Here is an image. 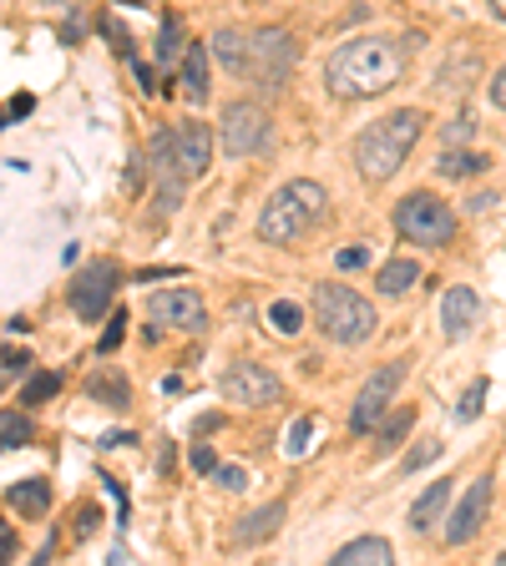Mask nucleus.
<instances>
[{
	"label": "nucleus",
	"mask_w": 506,
	"mask_h": 566,
	"mask_svg": "<svg viewBox=\"0 0 506 566\" xmlns=\"http://www.w3.org/2000/svg\"><path fill=\"white\" fill-rule=\"evenodd\" d=\"M405 77V51L390 36H355L334 46L324 61V86L340 102H365V96L390 92Z\"/></svg>",
	"instance_id": "1"
},
{
	"label": "nucleus",
	"mask_w": 506,
	"mask_h": 566,
	"mask_svg": "<svg viewBox=\"0 0 506 566\" xmlns=\"http://www.w3.org/2000/svg\"><path fill=\"white\" fill-rule=\"evenodd\" d=\"M421 132H426V117H421L415 106H400L390 117L370 122V127L355 137V168H360L365 183H390V177L405 168V158H411V147L421 142Z\"/></svg>",
	"instance_id": "2"
},
{
	"label": "nucleus",
	"mask_w": 506,
	"mask_h": 566,
	"mask_svg": "<svg viewBox=\"0 0 506 566\" xmlns=\"http://www.w3.org/2000/svg\"><path fill=\"white\" fill-rule=\"evenodd\" d=\"M324 208H330L324 187L309 183V177H294V183H284L279 193L264 203V212H258V238L274 243V249H289V243H299L309 228L320 223Z\"/></svg>",
	"instance_id": "3"
},
{
	"label": "nucleus",
	"mask_w": 506,
	"mask_h": 566,
	"mask_svg": "<svg viewBox=\"0 0 506 566\" xmlns=\"http://www.w3.org/2000/svg\"><path fill=\"white\" fill-rule=\"evenodd\" d=\"M314 324L334 344H365L375 334V324H380V314L349 284H314Z\"/></svg>",
	"instance_id": "4"
},
{
	"label": "nucleus",
	"mask_w": 506,
	"mask_h": 566,
	"mask_svg": "<svg viewBox=\"0 0 506 566\" xmlns=\"http://www.w3.org/2000/svg\"><path fill=\"white\" fill-rule=\"evenodd\" d=\"M395 233L405 243H421V249H446L456 238V212L446 208V198L415 187V193H405L395 203Z\"/></svg>",
	"instance_id": "5"
},
{
	"label": "nucleus",
	"mask_w": 506,
	"mask_h": 566,
	"mask_svg": "<svg viewBox=\"0 0 506 566\" xmlns=\"http://www.w3.org/2000/svg\"><path fill=\"white\" fill-rule=\"evenodd\" d=\"M299 61V46H294L289 31L268 26V31H253L249 36V77L253 86H264V92H284L289 86V71Z\"/></svg>",
	"instance_id": "6"
},
{
	"label": "nucleus",
	"mask_w": 506,
	"mask_h": 566,
	"mask_svg": "<svg viewBox=\"0 0 506 566\" xmlns=\"http://www.w3.org/2000/svg\"><path fill=\"white\" fill-rule=\"evenodd\" d=\"M405 374H411V365H405V359H395V365L375 369L370 380L360 384L355 409H349V435H370L375 425L386 420V409H390V400H395V390H400V380H405Z\"/></svg>",
	"instance_id": "7"
},
{
	"label": "nucleus",
	"mask_w": 506,
	"mask_h": 566,
	"mask_svg": "<svg viewBox=\"0 0 506 566\" xmlns=\"http://www.w3.org/2000/svg\"><path fill=\"white\" fill-rule=\"evenodd\" d=\"M218 395L239 400V405H279L284 384L274 369H264L258 359H233V365L218 374Z\"/></svg>",
	"instance_id": "8"
},
{
	"label": "nucleus",
	"mask_w": 506,
	"mask_h": 566,
	"mask_svg": "<svg viewBox=\"0 0 506 566\" xmlns=\"http://www.w3.org/2000/svg\"><path fill=\"white\" fill-rule=\"evenodd\" d=\"M152 172H158V212L162 218H173L177 208H183V198H187V162H183V152H177V132H158L152 137Z\"/></svg>",
	"instance_id": "9"
},
{
	"label": "nucleus",
	"mask_w": 506,
	"mask_h": 566,
	"mask_svg": "<svg viewBox=\"0 0 506 566\" xmlns=\"http://www.w3.org/2000/svg\"><path fill=\"white\" fill-rule=\"evenodd\" d=\"M268 147V112L258 102L223 106V152L228 158H253Z\"/></svg>",
	"instance_id": "10"
},
{
	"label": "nucleus",
	"mask_w": 506,
	"mask_h": 566,
	"mask_svg": "<svg viewBox=\"0 0 506 566\" xmlns=\"http://www.w3.org/2000/svg\"><path fill=\"white\" fill-rule=\"evenodd\" d=\"M147 319L158 330H183V334H198L208 324V303H203L198 289H162L147 299Z\"/></svg>",
	"instance_id": "11"
},
{
	"label": "nucleus",
	"mask_w": 506,
	"mask_h": 566,
	"mask_svg": "<svg viewBox=\"0 0 506 566\" xmlns=\"http://www.w3.org/2000/svg\"><path fill=\"white\" fill-rule=\"evenodd\" d=\"M486 516H492V475H476V481L467 486V496L456 500L451 527H446V541H451V546L476 541L481 527H486Z\"/></svg>",
	"instance_id": "12"
},
{
	"label": "nucleus",
	"mask_w": 506,
	"mask_h": 566,
	"mask_svg": "<svg viewBox=\"0 0 506 566\" xmlns=\"http://www.w3.org/2000/svg\"><path fill=\"white\" fill-rule=\"evenodd\" d=\"M112 289H117V268H112V264H92V268H81V274L71 278V309H77V319L96 324V319L107 314Z\"/></svg>",
	"instance_id": "13"
},
{
	"label": "nucleus",
	"mask_w": 506,
	"mask_h": 566,
	"mask_svg": "<svg viewBox=\"0 0 506 566\" xmlns=\"http://www.w3.org/2000/svg\"><path fill=\"white\" fill-rule=\"evenodd\" d=\"M476 293L467 289V284H456V289H446V299H440V330H446V339H461V334L476 324Z\"/></svg>",
	"instance_id": "14"
},
{
	"label": "nucleus",
	"mask_w": 506,
	"mask_h": 566,
	"mask_svg": "<svg viewBox=\"0 0 506 566\" xmlns=\"http://www.w3.org/2000/svg\"><path fill=\"white\" fill-rule=\"evenodd\" d=\"M284 516H289V506H284V500H268V506H258L253 516H243V527H233V546H258V541L279 536Z\"/></svg>",
	"instance_id": "15"
},
{
	"label": "nucleus",
	"mask_w": 506,
	"mask_h": 566,
	"mask_svg": "<svg viewBox=\"0 0 506 566\" xmlns=\"http://www.w3.org/2000/svg\"><path fill=\"white\" fill-rule=\"evenodd\" d=\"M177 152H183L187 172H193V177H203V172H208V162H214V132H208L203 122H183V127H177Z\"/></svg>",
	"instance_id": "16"
},
{
	"label": "nucleus",
	"mask_w": 506,
	"mask_h": 566,
	"mask_svg": "<svg viewBox=\"0 0 506 566\" xmlns=\"http://www.w3.org/2000/svg\"><path fill=\"white\" fill-rule=\"evenodd\" d=\"M5 500H11V511H21L26 521H41V516L51 511V481H41V475L15 481V486L5 490Z\"/></svg>",
	"instance_id": "17"
},
{
	"label": "nucleus",
	"mask_w": 506,
	"mask_h": 566,
	"mask_svg": "<svg viewBox=\"0 0 506 566\" xmlns=\"http://www.w3.org/2000/svg\"><path fill=\"white\" fill-rule=\"evenodd\" d=\"M334 562L340 566H386V562H395V546H390L386 536H355L334 552Z\"/></svg>",
	"instance_id": "18"
},
{
	"label": "nucleus",
	"mask_w": 506,
	"mask_h": 566,
	"mask_svg": "<svg viewBox=\"0 0 506 566\" xmlns=\"http://www.w3.org/2000/svg\"><path fill=\"white\" fill-rule=\"evenodd\" d=\"M208 51L214 46H203V41H187V56H183V92L187 102H208Z\"/></svg>",
	"instance_id": "19"
},
{
	"label": "nucleus",
	"mask_w": 506,
	"mask_h": 566,
	"mask_svg": "<svg viewBox=\"0 0 506 566\" xmlns=\"http://www.w3.org/2000/svg\"><path fill=\"white\" fill-rule=\"evenodd\" d=\"M214 56L218 67H223V77H249V36L243 31H218L214 36Z\"/></svg>",
	"instance_id": "20"
},
{
	"label": "nucleus",
	"mask_w": 506,
	"mask_h": 566,
	"mask_svg": "<svg viewBox=\"0 0 506 566\" xmlns=\"http://www.w3.org/2000/svg\"><path fill=\"white\" fill-rule=\"evenodd\" d=\"M415 284H421V264H411V258H390V264L380 268V278H375V289L386 293V299H400V293H411Z\"/></svg>",
	"instance_id": "21"
},
{
	"label": "nucleus",
	"mask_w": 506,
	"mask_h": 566,
	"mask_svg": "<svg viewBox=\"0 0 506 566\" xmlns=\"http://www.w3.org/2000/svg\"><path fill=\"white\" fill-rule=\"evenodd\" d=\"M446 500H451V481H436V486H430L426 496L411 506V531H421V536H426V531L440 521V511H446Z\"/></svg>",
	"instance_id": "22"
},
{
	"label": "nucleus",
	"mask_w": 506,
	"mask_h": 566,
	"mask_svg": "<svg viewBox=\"0 0 506 566\" xmlns=\"http://www.w3.org/2000/svg\"><path fill=\"white\" fill-rule=\"evenodd\" d=\"M436 168H440V177H456V183H461V177L486 172V158H481V152H461V147H446Z\"/></svg>",
	"instance_id": "23"
},
{
	"label": "nucleus",
	"mask_w": 506,
	"mask_h": 566,
	"mask_svg": "<svg viewBox=\"0 0 506 566\" xmlns=\"http://www.w3.org/2000/svg\"><path fill=\"white\" fill-rule=\"evenodd\" d=\"M183 56H187L183 21H177V15H168V21H162V31H158V61H162V67H177Z\"/></svg>",
	"instance_id": "24"
},
{
	"label": "nucleus",
	"mask_w": 506,
	"mask_h": 566,
	"mask_svg": "<svg viewBox=\"0 0 506 566\" xmlns=\"http://www.w3.org/2000/svg\"><path fill=\"white\" fill-rule=\"evenodd\" d=\"M87 395H92V400H107V405H127V400H133V390H127V380H122V374H112V369H107V374H96V380L92 384H87Z\"/></svg>",
	"instance_id": "25"
},
{
	"label": "nucleus",
	"mask_w": 506,
	"mask_h": 566,
	"mask_svg": "<svg viewBox=\"0 0 506 566\" xmlns=\"http://www.w3.org/2000/svg\"><path fill=\"white\" fill-rule=\"evenodd\" d=\"M411 425H415V409H395L390 420H380V450H395L411 435Z\"/></svg>",
	"instance_id": "26"
},
{
	"label": "nucleus",
	"mask_w": 506,
	"mask_h": 566,
	"mask_svg": "<svg viewBox=\"0 0 506 566\" xmlns=\"http://www.w3.org/2000/svg\"><path fill=\"white\" fill-rule=\"evenodd\" d=\"M268 324H274L279 334H299V330H304V309L289 303V299H279L274 309H268Z\"/></svg>",
	"instance_id": "27"
},
{
	"label": "nucleus",
	"mask_w": 506,
	"mask_h": 566,
	"mask_svg": "<svg viewBox=\"0 0 506 566\" xmlns=\"http://www.w3.org/2000/svg\"><path fill=\"white\" fill-rule=\"evenodd\" d=\"M61 395V374H36V380L21 390V405H46V400Z\"/></svg>",
	"instance_id": "28"
},
{
	"label": "nucleus",
	"mask_w": 506,
	"mask_h": 566,
	"mask_svg": "<svg viewBox=\"0 0 506 566\" xmlns=\"http://www.w3.org/2000/svg\"><path fill=\"white\" fill-rule=\"evenodd\" d=\"M0 435H5V440H0V446H5V450H21V446H31V420H21L15 409H5V415H0Z\"/></svg>",
	"instance_id": "29"
},
{
	"label": "nucleus",
	"mask_w": 506,
	"mask_h": 566,
	"mask_svg": "<svg viewBox=\"0 0 506 566\" xmlns=\"http://www.w3.org/2000/svg\"><path fill=\"white\" fill-rule=\"evenodd\" d=\"M486 390H492V384H486V380H471V390H467V395H461V405H456V420H461V425H471V420H476V415H481V405H486Z\"/></svg>",
	"instance_id": "30"
},
{
	"label": "nucleus",
	"mask_w": 506,
	"mask_h": 566,
	"mask_svg": "<svg viewBox=\"0 0 506 566\" xmlns=\"http://www.w3.org/2000/svg\"><path fill=\"white\" fill-rule=\"evenodd\" d=\"M436 455H440V446H436V440H421V446H415L411 455L400 461V471L411 475V471H421V465H430V461H436Z\"/></svg>",
	"instance_id": "31"
},
{
	"label": "nucleus",
	"mask_w": 506,
	"mask_h": 566,
	"mask_svg": "<svg viewBox=\"0 0 506 566\" xmlns=\"http://www.w3.org/2000/svg\"><path fill=\"white\" fill-rule=\"evenodd\" d=\"M309 435H314V420L304 415V420L289 425V446H284V450H289V455H304V450H309Z\"/></svg>",
	"instance_id": "32"
},
{
	"label": "nucleus",
	"mask_w": 506,
	"mask_h": 566,
	"mask_svg": "<svg viewBox=\"0 0 506 566\" xmlns=\"http://www.w3.org/2000/svg\"><path fill=\"white\" fill-rule=\"evenodd\" d=\"M214 481H218L223 490H243V486H249V471H243V465H218Z\"/></svg>",
	"instance_id": "33"
},
{
	"label": "nucleus",
	"mask_w": 506,
	"mask_h": 566,
	"mask_svg": "<svg viewBox=\"0 0 506 566\" xmlns=\"http://www.w3.org/2000/svg\"><path fill=\"white\" fill-rule=\"evenodd\" d=\"M370 264V253L365 249H340L334 253V268H340V274H355V268H365Z\"/></svg>",
	"instance_id": "34"
},
{
	"label": "nucleus",
	"mask_w": 506,
	"mask_h": 566,
	"mask_svg": "<svg viewBox=\"0 0 506 566\" xmlns=\"http://www.w3.org/2000/svg\"><path fill=\"white\" fill-rule=\"evenodd\" d=\"M471 132H476V122H471V112H467V117H456V122H446V147L471 142Z\"/></svg>",
	"instance_id": "35"
},
{
	"label": "nucleus",
	"mask_w": 506,
	"mask_h": 566,
	"mask_svg": "<svg viewBox=\"0 0 506 566\" xmlns=\"http://www.w3.org/2000/svg\"><path fill=\"white\" fill-rule=\"evenodd\" d=\"M0 359H5V365H0V374H5V380H15V374H26V369H31V355H26V349H5Z\"/></svg>",
	"instance_id": "36"
},
{
	"label": "nucleus",
	"mask_w": 506,
	"mask_h": 566,
	"mask_svg": "<svg viewBox=\"0 0 506 566\" xmlns=\"http://www.w3.org/2000/svg\"><path fill=\"white\" fill-rule=\"evenodd\" d=\"M122 334H127V314H112V324H107V334H102V355H112L122 344Z\"/></svg>",
	"instance_id": "37"
},
{
	"label": "nucleus",
	"mask_w": 506,
	"mask_h": 566,
	"mask_svg": "<svg viewBox=\"0 0 506 566\" xmlns=\"http://www.w3.org/2000/svg\"><path fill=\"white\" fill-rule=\"evenodd\" d=\"M193 471H198V475H214L218 471L214 446H193Z\"/></svg>",
	"instance_id": "38"
},
{
	"label": "nucleus",
	"mask_w": 506,
	"mask_h": 566,
	"mask_svg": "<svg viewBox=\"0 0 506 566\" xmlns=\"http://www.w3.org/2000/svg\"><path fill=\"white\" fill-rule=\"evenodd\" d=\"M31 112H36V96H31V92H15V96H11V122L31 117Z\"/></svg>",
	"instance_id": "39"
},
{
	"label": "nucleus",
	"mask_w": 506,
	"mask_h": 566,
	"mask_svg": "<svg viewBox=\"0 0 506 566\" xmlns=\"http://www.w3.org/2000/svg\"><path fill=\"white\" fill-rule=\"evenodd\" d=\"M107 36H112V46H117L122 56H133V41H127V31H122V21H107Z\"/></svg>",
	"instance_id": "40"
},
{
	"label": "nucleus",
	"mask_w": 506,
	"mask_h": 566,
	"mask_svg": "<svg viewBox=\"0 0 506 566\" xmlns=\"http://www.w3.org/2000/svg\"><path fill=\"white\" fill-rule=\"evenodd\" d=\"M96 521H102V516H96L92 506H87V511L77 516V541H87V536H92V531H96Z\"/></svg>",
	"instance_id": "41"
},
{
	"label": "nucleus",
	"mask_w": 506,
	"mask_h": 566,
	"mask_svg": "<svg viewBox=\"0 0 506 566\" xmlns=\"http://www.w3.org/2000/svg\"><path fill=\"white\" fill-rule=\"evenodd\" d=\"M492 102H496V106H502V112H506V67H502V71H496V77H492Z\"/></svg>",
	"instance_id": "42"
},
{
	"label": "nucleus",
	"mask_w": 506,
	"mask_h": 566,
	"mask_svg": "<svg viewBox=\"0 0 506 566\" xmlns=\"http://www.w3.org/2000/svg\"><path fill=\"white\" fill-rule=\"evenodd\" d=\"M117 5H147V0H117Z\"/></svg>",
	"instance_id": "43"
},
{
	"label": "nucleus",
	"mask_w": 506,
	"mask_h": 566,
	"mask_svg": "<svg viewBox=\"0 0 506 566\" xmlns=\"http://www.w3.org/2000/svg\"><path fill=\"white\" fill-rule=\"evenodd\" d=\"M496 562H506V552H502V556H496Z\"/></svg>",
	"instance_id": "44"
}]
</instances>
